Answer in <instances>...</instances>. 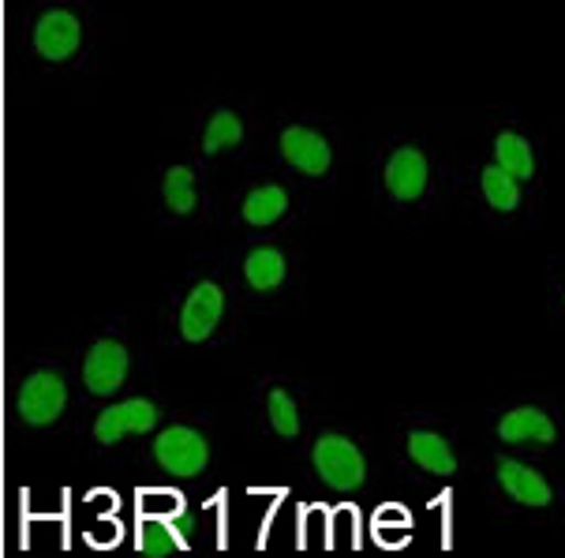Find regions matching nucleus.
I'll return each instance as SVG.
<instances>
[{
    "label": "nucleus",
    "mask_w": 565,
    "mask_h": 558,
    "mask_svg": "<svg viewBox=\"0 0 565 558\" xmlns=\"http://www.w3.org/2000/svg\"><path fill=\"white\" fill-rule=\"evenodd\" d=\"M311 461H315V468H319V476L326 480V484L338 487V491H356L363 484V476H367L363 454L341 435H322L319 442H315Z\"/></svg>",
    "instance_id": "f257e3e1"
},
{
    "label": "nucleus",
    "mask_w": 565,
    "mask_h": 558,
    "mask_svg": "<svg viewBox=\"0 0 565 558\" xmlns=\"http://www.w3.org/2000/svg\"><path fill=\"white\" fill-rule=\"evenodd\" d=\"M64 406H68V387H64V379L53 371H34L31 379L19 387V398H15L19 420L31 423V428L53 423L64 412Z\"/></svg>",
    "instance_id": "f03ea898"
},
{
    "label": "nucleus",
    "mask_w": 565,
    "mask_h": 558,
    "mask_svg": "<svg viewBox=\"0 0 565 558\" xmlns=\"http://www.w3.org/2000/svg\"><path fill=\"white\" fill-rule=\"evenodd\" d=\"M154 457L161 461V468L172 476H180V480H191V476H199L206 468V457H210V446H206V439L199 435V431H191V428H169V431H161L158 442H154Z\"/></svg>",
    "instance_id": "7ed1b4c3"
},
{
    "label": "nucleus",
    "mask_w": 565,
    "mask_h": 558,
    "mask_svg": "<svg viewBox=\"0 0 565 558\" xmlns=\"http://www.w3.org/2000/svg\"><path fill=\"white\" fill-rule=\"evenodd\" d=\"M154 423H158V406H150L147 398L120 401V406H109L94 420V439L102 446H113L124 435H147V431H154Z\"/></svg>",
    "instance_id": "20e7f679"
},
{
    "label": "nucleus",
    "mask_w": 565,
    "mask_h": 558,
    "mask_svg": "<svg viewBox=\"0 0 565 558\" xmlns=\"http://www.w3.org/2000/svg\"><path fill=\"white\" fill-rule=\"evenodd\" d=\"M128 379V349L120 341H98L83 360V382L90 393L109 398L120 390V382Z\"/></svg>",
    "instance_id": "39448f33"
},
{
    "label": "nucleus",
    "mask_w": 565,
    "mask_h": 558,
    "mask_svg": "<svg viewBox=\"0 0 565 558\" xmlns=\"http://www.w3.org/2000/svg\"><path fill=\"white\" fill-rule=\"evenodd\" d=\"M222 312H225L222 288L214 282H199L184 301V312H180V334H184V341H206L214 334V326L222 323Z\"/></svg>",
    "instance_id": "423d86ee"
},
{
    "label": "nucleus",
    "mask_w": 565,
    "mask_h": 558,
    "mask_svg": "<svg viewBox=\"0 0 565 558\" xmlns=\"http://www.w3.org/2000/svg\"><path fill=\"white\" fill-rule=\"evenodd\" d=\"M34 50L45 61H68L79 50V19L72 12H45L34 27Z\"/></svg>",
    "instance_id": "0eeeda50"
},
{
    "label": "nucleus",
    "mask_w": 565,
    "mask_h": 558,
    "mask_svg": "<svg viewBox=\"0 0 565 558\" xmlns=\"http://www.w3.org/2000/svg\"><path fill=\"white\" fill-rule=\"evenodd\" d=\"M281 154L292 169L308 172V177H322V172L330 169V143H326L319 131L300 128V124H296V128H285Z\"/></svg>",
    "instance_id": "6e6552de"
},
{
    "label": "nucleus",
    "mask_w": 565,
    "mask_h": 558,
    "mask_svg": "<svg viewBox=\"0 0 565 558\" xmlns=\"http://www.w3.org/2000/svg\"><path fill=\"white\" fill-rule=\"evenodd\" d=\"M386 188H390V196L401 199V203H412V199L424 196V188H427V158L424 154L412 150V147L397 150L386 166Z\"/></svg>",
    "instance_id": "1a4fd4ad"
},
{
    "label": "nucleus",
    "mask_w": 565,
    "mask_h": 558,
    "mask_svg": "<svg viewBox=\"0 0 565 558\" xmlns=\"http://www.w3.org/2000/svg\"><path fill=\"white\" fill-rule=\"evenodd\" d=\"M498 484L510 498H516L521 506H547L551 503V484L540 473H532L529 465L510 457H498Z\"/></svg>",
    "instance_id": "9d476101"
},
{
    "label": "nucleus",
    "mask_w": 565,
    "mask_h": 558,
    "mask_svg": "<svg viewBox=\"0 0 565 558\" xmlns=\"http://www.w3.org/2000/svg\"><path fill=\"white\" fill-rule=\"evenodd\" d=\"M408 457L435 476H454V468H457V457H454V450H449V442L443 435H435V431H412Z\"/></svg>",
    "instance_id": "9b49d317"
},
{
    "label": "nucleus",
    "mask_w": 565,
    "mask_h": 558,
    "mask_svg": "<svg viewBox=\"0 0 565 558\" xmlns=\"http://www.w3.org/2000/svg\"><path fill=\"white\" fill-rule=\"evenodd\" d=\"M498 435L505 442H554L558 431H554L551 417H543L540 409H513L498 423Z\"/></svg>",
    "instance_id": "f8f14e48"
},
{
    "label": "nucleus",
    "mask_w": 565,
    "mask_h": 558,
    "mask_svg": "<svg viewBox=\"0 0 565 558\" xmlns=\"http://www.w3.org/2000/svg\"><path fill=\"white\" fill-rule=\"evenodd\" d=\"M188 540L177 533V525L169 517H158V514H147L139 525V551L147 558H166L172 555L177 547H184Z\"/></svg>",
    "instance_id": "ddd939ff"
},
{
    "label": "nucleus",
    "mask_w": 565,
    "mask_h": 558,
    "mask_svg": "<svg viewBox=\"0 0 565 558\" xmlns=\"http://www.w3.org/2000/svg\"><path fill=\"white\" fill-rule=\"evenodd\" d=\"M494 161H498V169L510 172L513 180H529L535 172L532 147L516 136V131H502V136L494 139Z\"/></svg>",
    "instance_id": "4468645a"
},
{
    "label": "nucleus",
    "mask_w": 565,
    "mask_h": 558,
    "mask_svg": "<svg viewBox=\"0 0 565 558\" xmlns=\"http://www.w3.org/2000/svg\"><path fill=\"white\" fill-rule=\"evenodd\" d=\"M244 274L247 282H252V288H258V293H270V288H277L285 282V259L277 248H255L252 255H247L244 263Z\"/></svg>",
    "instance_id": "2eb2a0df"
},
{
    "label": "nucleus",
    "mask_w": 565,
    "mask_h": 558,
    "mask_svg": "<svg viewBox=\"0 0 565 558\" xmlns=\"http://www.w3.org/2000/svg\"><path fill=\"white\" fill-rule=\"evenodd\" d=\"M289 210V196H285V188L277 185H263L255 188L252 196L244 199V221H252V225H270Z\"/></svg>",
    "instance_id": "dca6fc26"
},
{
    "label": "nucleus",
    "mask_w": 565,
    "mask_h": 558,
    "mask_svg": "<svg viewBox=\"0 0 565 558\" xmlns=\"http://www.w3.org/2000/svg\"><path fill=\"white\" fill-rule=\"evenodd\" d=\"M241 139H244V124H241V117H233L228 109H222V113H214V117H210V124H206L203 150H206V154H222V150H228V147H236Z\"/></svg>",
    "instance_id": "f3484780"
},
{
    "label": "nucleus",
    "mask_w": 565,
    "mask_h": 558,
    "mask_svg": "<svg viewBox=\"0 0 565 558\" xmlns=\"http://www.w3.org/2000/svg\"><path fill=\"white\" fill-rule=\"evenodd\" d=\"M166 203L172 214H191L195 210V177H191V169L177 166L166 172Z\"/></svg>",
    "instance_id": "a211bd4d"
},
{
    "label": "nucleus",
    "mask_w": 565,
    "mask_h": 558,
    "mask_svg": "<svg viewBox=\"0 0 565 558\" xmlns=\"http://www.w3.org/2000/svg\"><path fill=\"white\" fill-rule=\"evenodd\" d=\"M483 191H487V203H491L494 210H513L516 203H521V188H516V180L498 166L483 169Z\"/></svg>",
    "instance_id": "6ab92c4d"
},
{
    "label": "nucleus",
    "mask_w": 565,
    "mask_h": 558,
    "mask_svg": "<svg viewBox=\"0 0 565 558\" xmlns=\"http://www.w3.org/2000/svg\"><path fill=\"white\" fill-rule=\"evenodd\" d=\"M270 423L281 439H292L300 431V412H296L292 398L285 390H270Z\"/></svg>",
    "instance_id": "aec40b11"
}]
</instances>
